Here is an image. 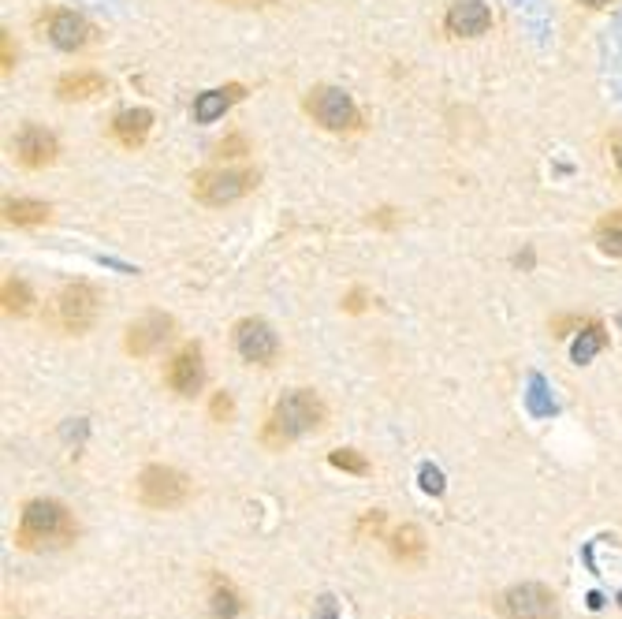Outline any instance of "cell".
<instances>
[{
  "mask_svg": "<svg viewBox=\"0 0 622 619\" xmlns=\"http://www.w3.org/2000/svg\"><path fill=\"white\" fill-rule=\"evenodd\" d=\"M0 45H5V75L12 71V38L5 34V38H0Z\"/></svg>",
  "mask_w": 622,
  "mask_h": 619,
  "instance_id": "32",
  "label": "cell"
},
{
  "mask_svg": "<svg viewBox=\"0 0 622 619\" xmlns=\"http://www.w3.org/2000/svg\"><path fill=\"white\" fill-rule=\"evenodd\" d=\"M172 332H175V321L168 314H161V310H149V314H142L138 321L127 325V339H123V348H127V355H135V358H146L157 348H165L172 339Z\"/></svg>",
  "mask_w": 622,
  "mask_h": 619,
  "instance_id": "8",
  "label": "cell"
},
{
  "mask_svg": "<svg viewBox=\"0 0 622 619\" xmlns=\"http://www.w3.org/2000/svg\"><path fill=\"white\" fill-rule=\"evenodd\" d=\"M242 98V86H228V90H205V94H198L194 101V119L198 123H212V119H221L228 112L231 101Z\"/></svg>",
  "mask_w": 622,
  "mask_h": 619,
  "instance_id": "18",
  "label": "cell"
},
{
  "mask_svg": "<svg viewBox=\"0 0 622 619\" xmlns=\"http://www.w3.org/2000/svg\"><path fill=\"white\" fill-rule=\"evenodd\" d=\"M149 131H153V112L149 109H127V112H119L112 119V138L119 146H127V149L142 146L149 138Z\"/></svg>",
  "mask_w": 622,
  "mask_h": 619,
  "instance_id": "16",
  "label": "cell"
},
{
  "mask_svg": "<svg viewBox=\"0 0 622 619\" xmlns=\"http://www.w3.org/2000/svg\"><path fill=\"white\" fill-rule=\"evenodd\" d=\"M306 112L328 131H354L358 128V105L347 90H339V86H314L306 98Z\"/></svg>",
  "mask_w": 622,
  "mask_h": 619,
  "instance_id": "6",
  "label": "cell"
},
{
  "mask_svg": "<svg viewBox=\"0 0 622 619\" xmlns=\"http://www.w3.org/2000/svg\"><path fill=\"white\" fill-rule=\"evenodd\" d=\"M581 5H589V8H604L608 0H581Z\"/></svg>",
  "mask_w": 622,
  "mask_h": 619,
  "instance_id": "33",
  "label": "cell"
},
{
  "mask_svg": "<svg viewBox=\"0 0 622 619\" xmlns=\"http://www.w3.org/2000/svg\"><path fill=\"white\" fill-rule=\"evenodd\" d=\"M56 94H60V101H90V98L105 94V75H98V71L64 75L56 82Z\"/></svg>",
  "mask_w": 622,
  "mask_h": 619,
  "instance_id": "17",
  "label": "cell"
},
{
  "mask_svg": "<svg viewBox=\"0 0 622 619\" xmlns=\"http://www.w3.org/2000/svg\"><path fill=\"white\" fill-rule=\"evenodd\" d=\"M30 310H34V295H30L26 281H15V276H8V281H5V314L23 318V314H30Z\"/></svg>",
  "mask_w": 622,
  "mask_h": 619,
  "instance_id": "22",
  "label": "cell"
},
{
  "mask_svg": "<svg viewBox=\"0 0 622 619\" xmlns=\"http://www.w3.org/2000/svg\"><path fill=\"white\" fill-rule=\"evenodd\" d=\"M168 385L175 395H194L205 385V362H202V348L198 344H183L175 351V358L168 362Z\"/></svg>",
  "mask_w": 622,
  "mask_h": 619,
  "instance_id": "11",
  "label": "cell"
},
{
  "mask_svg": "<svg viewBox=\"0 0 622 619\" xmlns=\"http://www.w3.org/2000/svg\"><path fill=\"white\" fill-rule=\"evenodd\" d=\"M328 462L335 471H347V474H358V478H365L372 467H369V459L362 455V452H354V448H335L332 455H328Z\"/></svg>",
  "mask_w": 622,
  "mask_h": 619,
  "instance_id": "24",
  "label": "cell"
},
{
  "mask_svg": "<svg viewBox=\"0 0 622 619\" xmlns=\"http://www.w3.org/2000/svg\"><path fill=\"white\" fill-rule=\"evenodd\" d=\"M604 344H608L604 329H600V325H585V332H578V339L570 344V358H574L578 366H585V362H593V358L604 351Z\"/></svg>",
  "mask_w": 622,
  "mask_h": 619,
  "instance_id": "20",
  "label": "cell"
},
{
  "mask_svg": "<svg viewBox=\"0 0 622 619\" xmlns=\"http://www.w3.org/2000/svg\"><path fill=\"white\" fill-rule=\"evenodd\" d=\"M221 5H235V8H272L276 0H221Z\"/></svg>",
  "mask_w": 622,
  "mask_h": 619,
  "instance_id": "31",
  "label": "cell"
},
{
  "mask_svg": "<svg viewBox=\"0 0 622 619\" xmlns=\"http://www.w3.org/2000/svg\"><path fill=\"white\" fill-rule=\"evenodd\" d=\"M381 526H384V511H381V508L365 511V515H362V522H358V538H365V534H381Z\"/></svg>",
  "mask_w": 622,
  "mask_h": 619,
  "instance_id": "27",
  "label": "cell"
},
{
  "mask_svg": "<svg viewBox=\"0 0 622 619\" xmlns=\"http://www.w3.org/2000/svg\"><path fill=\"white\" fill-rule=\"evenodd\" d=\"M49 42L64 52H79L93 42V26L75 12H52L49 15Z\"/></svg>",
  "mask_w": 622,
  "mask_h": 619,
  "instance_id": "12",
  "label": "cell"
},
{
  "mask_svg": "<svg viewBox=\"0 0 622 619\" xmlns=\"http://www.w3.org/2000/svg\"><path fill=\"white\" fill-rule=\"evenodd\" d=\"M205 601H209V615L212 619H239L246 612L242 590H239L231 578H224V575H209V594H205Z\"/></svg>",
  "mask_w": 622,
  "mask_h": 619,
  "instance_id": "13",
  "label": "cell"
},
{
  "mask_svg": "<svg viewBox=\"0 0 622 619\" xmlns=\"http://www.w3.org/2000/svg\"><path fill=\"white\" fill-rule=\"evenodd\" d=\"M504 619H559V597L544 582H518L495 601Z\"/></svg>",
  "mask_w": 622,
  "mask_h": 619,
  "instance_id": "4",
  "label": "cell"
},
{
  "mask_svg": "<svg viewBox=\"0 0 622 619\" xmlns=\"http://www.w3.org/2000/svg\"><path fill=\"white\" fill-rule=\"evenodd\" d=\"M611 161H615V168H618V176H622V131L611 135Z\"/></svg>",
  "mask_w": 622,
  "mask_h": 619,
  "instance_id": "30",
  "label": "cell"
},
{
  "mask_svg": "<svg viewBox=\"0 0 622 619\" xmlns=\"http://www.w3.org/2000/svg\"><path fill=\"white\" fill-rule=\"evenodd\" d=\"M56 314H60V325H64L68 332L82 336V332L93 329V321H98L101 299H98V291H93V284L75 281L68 288H60V295H56Z\"/></svg>",
  "mask_w": 622,
  "mask_h": 619,
  "instance_id": "7",
  "label": "cell"
},
{
  "mask_svg": "<svg viewBox=\"0 0 622 619\" xmlns=\"http://www.w3.org/2000/svg\"><path fill=\"white\" fill-rule=\"evenodd\" d=\"M209 414H212V422H231V414H235V404H231V395H228V392H212Z\"/></svg>",
  "mask_w": 622,
  "mask_h": 619,
  "instance_id": "26",
  "label": "cell"
},
{
  "mask_svg": "<svg viewBox=\"0 0 622 619\" xmlns=\"http://www.w3.org/2000/svg\"><path fill=\"white\" fill-rule=\"evenodd\" d=\"M597 246L604 254H611V258H622V209L608 213L604 221L597 224Z\"/></svg>",
  "mask_w": 622,
  "mask_h": 619,
  "instance_id": "21",
  "label": "cell"
},
{
  "mask_svg": "<svg viewBox=\"0 0 622 619\" xmlns=\"http://www.w3.org/2000/svg\"><path fill=\"white\" fill-rule=\"evenodd\" d=\"M75 538H79V522L68 511V504L52 497H34L23 504L15 522V545L23 552H56L68 548Z\"/></svg>",
  "mask_w": 622,
  "mask_h": 619,
  "instance_id": "1",
  "label": "cell"
},
{
  "mask_svg": "<svg viewBox=\"0 0 622 619\" xmlns=\"http://www.w3.org/2000/svg\"><path fill=\"white\" fill-rule=\"evenodd\" d=\"M325 418H328V407L314 388H291V392H284L276 399L261 441L269 448H287L291 441L306 437V433H317L325 425Z\"/></svg>",
  "mask_w": 622,
  "mask_h": 619,
  "instance_id": "2",
  "label": "cell"
},
{
  "mask_svg": "<svg viewBox=\"0 0 622 619\" xmlns=\"http://www.w3.org/2000/svg\"><path fill=\"white\" fill-rule=\"evenodd\" d=\"M488 26H492V12L481 0H462V5L448 12V30L455 38H481Z\"/></svg>",
  "mask_w": 622,
  "mask_h": 619,
  "instance_id": "14",
  "label": "cell"
},
{
  "mask_svg": "<svg viewBox=\"0 0 622 619\" xmlns=\"http://www.w3.org/2000/svg\"><path fill=\"white\" fill-rule=\"evenodd\" d=\"M191 478L175 467H165V462H149V467L138 474V500L153 511H172V508H183L191 500Z\"/></svg>",
  "mask_w": 622,
  "mask_h": 619,
  "instance_id": "3",
  "label": "cell"
},
{
  "mask_svg": "<svg viewBox=\"0 0 622 619\" xmlns=\"http://www.w3.org/2000/svg\"><path fill=\"white\" fill-rule=\"evenodd\" d=\"M388 552L391 560L402 564V567H418L425 560V534L418 530L414 522H402L388 534Z\"/></svg>",
  "mask_w": 622,
  "mask_h": 619,
  "instance_id": "15",
  "label": "cell"
},
{
  "mask_svg": "<svg viewBox=\"0 0 622 619\" xmlns=\"http://www.w3.org/2000/svg\"><path fill=\"white\" fill-rule=\"evenodd\" d=\"M49 205L45 202H34V198H15V202H5V216L8 224H19V228H30V224H45L49 221Z\"/></svg>",
  "mask_w": 622,
  "mask_h": 619,
  "instance_id": "19",
  "label": "cell"
},
{
  "mask_svg": "<svg viewBox=\"0 0 622 619\" xmlns=\"http://www.w3.org/2000/svg\"><path fill=\"white\" fill-rule=\"evenodd\" d=\"M525 407H530V414H537V418H551V414H555V399H551L548 381H544L541 374H533V377H530V392H525Z\"/></svg>",
  "mask_w": 622,
  "mask_h": 619,
  "instance_id": "23",
  "label": "cell"
},
{
  "mask_svg": "<svg viewBox=\"0 0 622 619\" xmlns=\"http://www.w3.org/2000/svg\"><path fill=\"white\" fill-rule=\"evenodd\" d=\"M60 153V142L52 131L38 128V123H23L15 135V157L23 168H49Z\"/></svg>",
  "mask_w": 622,
  "mask_h": 619,
  "instance_id": "10",
  "label": "cell"
},
{
  "mask_svg": "<svg viewBox=\"0 0 622 619\" xmlns=\"http://www.w3.org/2000/svg\"><path fill=\"white\" fill-rule=\"evenodd\" d=\"M314 619H339V608H335V597H317L314 601Z\"/></svg>",
  "mask_w": 622,
  "mask_h": 619,
  "instance_id": "28",
  "label": "cell"
},
{
  "mask_svg": "<svg viewBox=\"0 0 622 619\" xmlns=\"http://www.w3.org/2000/svg\"><path fill=\"white\" fill-rule=\"evenodd\" d=\"M235 351L242 355V362L269 366L279 355V339H276V332H272L269 321H261V318H242L235 325Z\"/></svg>",
  "mask_w": 622,
  "mask_h": 619,
  "instance_id": "9",
  "label": "cell"
},
{
  "mask_svg": "<svg viewBox=\"0 0 622 619\" xmlns=\"http://www.w3.org/2000/svg\"><path fill=\"white\" fill-rule=\"evenodd\" d=\"M216 153H221V157H242V153H246L242 135H231L228 142H221V146H216Z\"/></svg>",
  "mask_w": 622,
  "mask_h": 619,
  "instance_id": "29",
  "label": "cell"
},
{
  "mask_svg": "<svg viewBox=\"0 0 622 619\" xmlns=\"http://www.w3.org/2000/svg\"><path fill=\"white\" fill-rule=\"evenodd\" d=\"M258 187V172L250 168H209L194 176V198L205 205H231Z\"/></svg>",
  "mask_w": 622,
  "mask_h": 619,
  "instance_id": "5",
  "label": "cell"
},
{
  "mask_svg": "<svg viewBox=\"0 0 622 619\" xmlns=\"http://www.w3.org/2000/svg\"><path fill=\"white\" fill-rule=\"evenodd\" d=\"M418 478H421V489H425V492H432V497H440V492L448 489L444 471H440V467H432V462H425V467L418 471Z\"/></svg>",
  "mask_w": 622,
  "mask_h": 619,
  "instance_id": "25",
  "label": "cell"
}]
</instances>
